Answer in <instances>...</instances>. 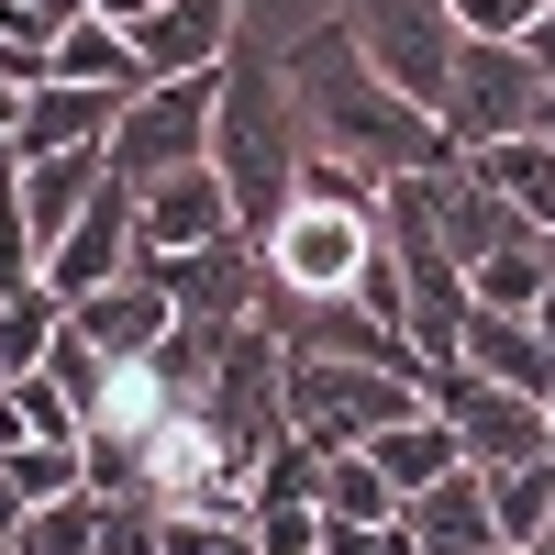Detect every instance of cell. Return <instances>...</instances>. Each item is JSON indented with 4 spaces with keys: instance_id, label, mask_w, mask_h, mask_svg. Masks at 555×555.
I'll return each instance as SVG.
<instances>
[{
    "instance_id": "cell-9",
    "label": "cell",
    "mask_w": 555,
    "mask_h": 555,
    "mask_svg": "<svg viewBox=\"0 0 555 555\" xmlns=\"http://www.w3.org/2000/svg\"><path fill=\"white\" fill-rule=\"evenodd\" d=\"M234 23H245V0H145L133 56H145V78H211L234 56Z\"/></svg>"
},
{
    "instance_id": "cell-22",
    "label": "cell",
    "mask_w": 555,
    "mask_h": 555,
    "mask_svg": "<svg viewBox=\"0 0 555 555\" xmlns=\"http://www.w3.org/2000/svg\"><path fill=\"white\" fill-rule=\"evenodd\" d=\"M0 489H12L23 512H44V500H78L89 467H78V444H12L0 455Z\"/></svg>"
},
{
    "instance_id": "cell-19",
    "label": "cell",
    "mask_w": 555,
    "mask_h": 555,
    "mask_svg": "<svg viewBox=\"0 0 555 555\" xmlns=\"http://www.w3.org/2000/svg\"><path fill=\"white\" fill-rule=\"evenodd\" d=\"M78 434H89V411L44 378V366H34V378H0V455H12V444H78Z\"/></svg>"
},
{
    "instance_id": "cell-5",
    "label": "cell",
    "mask_w": 555,
    "mask_h": 555,
    "mask_svg": "<svg viewBox=\"0 0 555 555\" xmlns=\"http://www.w3.org/2000/svg\"><path fill=\"white\" fill-rule=\"evenodd\" d=\"M334 23L366 44V67H378V78L400 89V101H423V112L444 101V78H455V44H467L444 0H334Z\"/></svg>"
},
{
    "instance_id": "cell-16",
    "label": "cell",
    "mask_w": 555,
    "mask_h": 555,
    "mask_svg": "<svg viewBox=\"0 0 555 555\" xmlns=\"http://www.w3.org/2000/svg\"><path fill=\"white\" fill-rule=\"evenodd\" d=\"M544 289H555V234H544V222L467 267V311H533Z\"/></svg>"
},
{
    "instance_id": "cell-20",
    "label": "cell",
    "mask_w": 555,
    "mask_h": 555,
    "mask_svg": "<svg viewBox=\"0 0 555 555\" xmlns=\"http://www.w3.org/2000/svg\"><path fill=\"white\" fill-rule=\"evenodd\" d=\"M489 522H500V544H544L555 533V455H522V467L489 478Z\"/></svg>"
},
{
    "instance_id": "cell-26",
    "label": "cell",
    "mask_w": 555,
    "mask_h": 555,
    "mask_svg": "<svg viewBox=\"0 0 555 555\" xmlns=\"http://www.w3.org/2000/svg\"><path fill=\"white\" fill-rule=\"evenodd\" d=\"M444 12H455V34H478V44H522L544 0H444Z\"/></svg>"
},
{
    "instance_id": "cell-17",
    "label": "cell",
    "mask_w": 555,
    "mask_h": 555,
    "mask_svg": "<svg viewBox=\"0 0 555 555\" xmlns=\"http://www.w3.org/2000/svg\"><path fill=\"white\" fill-rule=\"evenodd\" d=\"M467 167H478L522 222H544V234H555V145H544V133H500V145H478Z\"/></svg>"
},
{
    "instance_id": "cell-21",
    "label": "cell",
    "mask_w": 555,
    "mask_h": 555,
    "mask_svg": "<svg viewBox=\"0 0 555 555\" xmlns=\"http://www.w3.org/2000/svg\"><path fill=\"white\" fill-rule=\"evenodd\" d=\"M311 512H334V522H400V489L378 478L366 444H334V455H322V500H311Z\"/></svg>"
},
{
    "instance_id": "cell-12",
    "label": "cell",
    "mask_w": 555,
    "mask_h": 555,
    "mask_svg": "<svg viewBox=\"0 0 555 555\" xmlns=\"http://www.w3.org/2000/svg\"><path fill=\"white\" fill-rule=\"evenodd\" d=\"M122 101H133V89H67V78H34V89H23L12 145H23V156H78V145H112Z\"/></svg>"
},
{
    "instance_id": "cell-3",
    "label": "cell",
    "mask_w": 555,
    "mask_h": 555,
    "mask_svg": "<svg viewBox=\"0 0 555 555\" xmlns=\"http://www.w3.org/2000/svg\"><path fill=\"white\" fill-rule=\"evenodd\" d=\"M411 411H434L411 356H289V434L311 444H378Z\"/></svg>"
},
{
    "instance_id": "cell-36",
    "label": "cell",
    "mask_w": 555,
    "mask_h": 555,
    "mask_svg": "<svg viewBox=\"0 0 555 555\" xmlns=\"http://www.w3.org/2000/svg\"><path fill=\"white\" fill-rule=\"evenodd\" d=\"M522 555H555V544H522Z\"/></svg>"
},
{
    "instance_id": "cell-13",
    "label": "cell",
    "mask_w": 555,
    "mask_h": 555,
    "mask_svg": "<svg viewBox=\"0 0 555 555\" xmlns=\"http://www.w3.org/2000/svg\"><path fill=\"white\" fill-rule=\"evenodd\" d=\"M400 522H411V544H423V555H489V544H500V522H489V478H478V467L411 489Z\"/></svg>"
},
{
    "instance_id": "cell-7",
    "label": "cell",
    "mask_w": 555,
    "mask_h": 555,
    "mask_svg": "<svg viewBox=\"0 0 555 555\" xmlns=\"http://www.w3.org/2000/svg\"><path fill=\"white\" fill-rule=\"evenodd\" d=\"M222 234H245L234 190H222L211 167H178V178H145L133 190V256H201Z\"/></svg>"
},
{
    "instance_id": "cell-34",
    "label": "cell",
    "mask_w": 555,
    "mask_h": 555,
    "mask_svg": "<svg viewBox=\"0 0 555 555\" xmlns=\"http://www.w3.org/2000/svg\"><path fill=\"white\" fill-rule=\"evenodd\" d=\"M0 555H23V544H12V533H0Z\"/></svg>"
},
{
    "instance_id": "cell-24",
    "label": "cell",
    "mask_w": 555,
    "mask_h": 555,
    "mask_svg": "<svg viewBox=\"0 0 555 555\" xmlns=\"http://www.w3.org/2000/svg\"><path fill=\"white\" fill-rule=\"evenodd\" d=\"M56 322H67V300H56V289L0 300V378H34V366H44V345H56Z\"/></svg>"
},
{
    "instance_id": "cell-6",
    "label": "cell",
    "mask_w": 555,
    "mask_h": 555,
    "mask_svg": "<svg viewBox=\"0 0 555 555\" xmlns=\"http://www.w3.org/2000/svg\"><path fill=\"white\" fill-rule=\"evenodd\" d=\"M533 101H544V67L522 56V44H455V78H444V101H434V122H444V145L455 156H478V145H500V133H533Z\"/></svg>"
},
{
    "instance_id": "cell-31",
    "label": "cell",
    "mask_w": 555,
    "mask_h": 555,
    "mask_svg": "<svg viewBox=\"0 0 555 555\" xmlns=\"http://www.w3.org/2000/svg\"><path fill=\"white\" fill-rule=\"evenodd\" d=\"M533 133H544V145H555V78H544V101H533Z\"/></svg>"
},
{
    "instance_id": "cell-18",
    "label": "cell",
    "mask_w": 555,
    "mask_h": 555,
    "mask_svg": "<svg viewBox=\"0 0 555 555\" xmlns=\"http://www.w3.org/2000/svg\"><path fill=\"white\" fill-rule=\"evenodd\" d=\"M366 455H378V478L411 500V489H434V478H455V467H467V455H455V423H444V411H411V423H389L378 444H366Z\"/></svg>"
},
{
    "instance_id": "cell-10",
    "label": "cell",
    "mask_w": 555,
    "mask_h": 555,
    "mask_svg": "<svg viewBox=\"0 0 555 555\" xmlns=\"http://www.w3.org/2000/svg\"><path fill=\"white\" fill-rule=\"evenodd\" d=\"M67 322H78V334H89V345H101V356L122 366V356H156V345L178 334V289H167L156 267H122L112 289H89Z\"/></svg>"
},
{
    "instance_id": "cell-2",
    "label": "cell",
    "mask_w": 555,
    "mask_h": 555,
    "mask_svg": "<svg viewBox=\"0 0 555 555\" xmlns=\"http://www.w3.org/2000/svg\"><path fill=\"white\" fill-rule=\"evenodd\" d=\"M311 156H322V133H311V112H300L289 67H278L267 44H234L222 78H211V178L234 190L245 234H256V222H278V201L300 190Z\"/></svg>"
},
{
    "instance_id": "cell-30",
    "label": "cell",
    "mask_w": 555,
    "mask_h": 555,
    "mask_svg": "<svg viewBox=\"0 0 555 555\" xmlns=\"http://www.w3.org/2000/svg\"><path fill=\"white\" fill-rule=\"evenodd\" d=\"M78 12H101V23H122V34H133V23H145V0H78Z\"/></svg>"
},
{
    "instance_id": "cell-27",
    "label": "cell",
    "mask_w": 555,
    "mask_h": 555,
    "mask_svg": "<svg viewBox=\"0 0 555 555\" xmlns=\"http://www.w3.org/2000/svg\"><path fill=\"white\" fill-rule=\"evenodd\" d=\"M378 533H389V522H334V512H322V544H311V555H378Z\"/></svg>"
},
{
    "instance_id": "cell-28",
    "label": "cell",
    "mask_w": 555,
    "mask_h": 555,
    "mask_svg": "<svg viewBox=\"0 0 555 555\" xmlns=\"http://www.w3.org/2000/svg\"><path fill=\"white\" fill-rule=\"evenodd\" d=\"M522 56H533V67L555 78V0H544V12H533V34H522Z\"/></svg>"
},
{
    "instance_id": "cell-11",
    "label": "cell",
    "mask_w": 555,
    "mask_h": 555,
    "mask_svg": "<svg viewBox=\"0 0 555 555\" xmlns=\"http://www.w3.org/2000/svg\"><path fill=\"white\" fill-rule=\"evenodd\" d=\"M455 366L489 389H522V400H555V345L533 334V311H467L455 334Z\"/></svg>"
},
{
    "instance_id": "cell-4",
    "label": "cell",
    "mask_w": 555,
    "mask_h": 555,
    "mask_svg": "<svg viewBox=\"0 0 555 555\" xmlns=\"http://www.w3.org/2000/svg\"><path fill=\"white\" fill-rule=\"evenodd\" d=\"M222 78V67H211ZM211 78H145L112 122V178L145 190V178H178V167H211Z\"/></svg>"
},
{
    "instance_id": "cell-15",
    "label": "cell",
    "mask_w": 555,
    "mask_h": 555,
    "mask_svg": "<svg viewBox=\"0 0 555 555\" xmlns=\"http://www.w3.org/2000/svg\"><path fill=\"white\" fill-rule=\"evenodd\" d=\"M44 78H67V89H145V56H133V34H122V23L78 12L56 44H44Z\"/></svg>"
},
{
    "instance_id": "cell-32",
    "label": "cell",
    "mask_w": 555,
    "mask_h": 555,
    "mask_svg": "<svg viewBox=\"0 0 555 555\" xmlns=\"http://www.w3.org/2000/svg\"><path fill=\"white\" fill-rule=\"evenodd\" d=\"M378 555H423V544H411V522H389V533H378Z\"/></svg>"
},
{
    "instance_id": "cell-35",
    "label": "cell",
    "mask_w": 555,
    "mask_h": 555,
    "mask_svg": "<svg viewBox=\"0 0 555 555\" xmlns=\"http://www.w3.org/2000/svg\"><path fill=\"white\" fill-rule=\"evenodd\" d=\"M489 555H522V544H489Z\"/></svg>"
},
{
    "instance_id": "cell-33",
    "label": "cell",
    "mask_w": 555,
    "mask_h": 555,
    "mask_svg": "<svg viewBox=\"0 0 555 555\" xmlns=\"http://www.w3.org/2000/svg\"><path fill=\"white\" fill-rule=\"evenodd\" d=\"M544 455H555V400H544Z\"/></svg>"
},
{
    "instance_id": "cell-29",
    "label": "cell",
    "mask_w": 555,
    "mask_h": 555,
    "mask_svg": "<svg viewBox=\"0 0 555 555\" xmlns=\"http://www.w3.org/2000/svg\"><path fill=\"white\" fill-rule=\"evenodd\" d=\"M12 122H23V78L0 67V145H12Z\"/></svg>"
},
{
    "instance_id": "cell-8",
    "label": "cell",
    "mask_w": 555,
    "mask_h": 555,
    "mask_svg": "<svg viewBox=\"0 0 555 555\" xmlns=\"http://www.w3.org/2000/svg\"><path fill=\"white\" fill-rule=\"evenodd\" d=\"M122 267H133V190H122V178H112V190L89 201V211L67 222L56 245H44V289H56V300L78 311L89 289H112Z\"/></svg>"
},
{
    "instance_id": "cell-1",
    "label": "cell",
    "mask_w": 555,
    "mask_h": 555,
    "mask_svg": "<svg viewBox=\"0 0 555 555\" xmlns=\"http://www.w3.org/2000/svg\"><path fill=\"white\" fill-rule=\"evenodd\" d=\"M278 67H289L300 112H311V133H322V156H356L366 178H411V167H444V156H455L444 122H434L423 101H400V89L366 67V44H356L345 23H311Z\"/></svg>"
},
{
    "instance_id": "cell-14",
    "label": "cell",
    "mask_w": 555,
    "mask_h": 555,
    "mask_svg": "<svg viewBox=\"0 0 555 555\" xmlns=\"http://www.w3.org/2000/svg\"><path fill=\"white\" fill-rule=\"evenodd\" d=\"M101 190H112V156H101V145H78V156H23V234H34V256L56 245Z\"/></svg>"
},
{
    "instance_id": "cell-23",
    "label": "cell",
    "mask_w": 555,
    "mask_h": 555,
    "mask_svg": "<svg viewBox=\"0 0 555 555\" xmlns=\"http://www.w3.org/2000/svg\"><path fill=\"white\" fill-rule=\"evenodd\" d=\"M101 522H112V500L78 489V500H44V512H23L12 544H23V555H101Z\"/></svg>"
},
{
    "instance_id": "cell-25",
    "label": "cell",
    "mask_w": 555,
    "mask_h": 555,
    "mask_svg": "<svg viewBox=\"0 0 555 555\" xmlns=\"http://www.w3.org/2000/svg\"><path fill=\"white\" fill-rule=\"evenodd\" d=\"M44 378H56L78 411H101V389H112V356L78 334V322H56V345H44Z\"/></svg>"
}]
</instances>
